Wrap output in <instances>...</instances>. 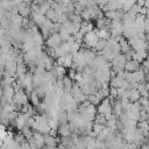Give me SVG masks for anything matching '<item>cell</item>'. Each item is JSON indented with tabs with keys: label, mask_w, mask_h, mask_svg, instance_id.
I'll use <instances>...</instances> for the list:
<instances>
[{
	"label": "cell",
	"mask_w": 149,
	"mask_h": 149,
	"mask_svg": "<svg viewBox=\"0 0 149 149\" xmlns=\"http://www.w3.org/2000/svg\"><path fill=\"white\" fill-rule=\"evenodd\" d=\"M77 112L80 114V116L86 120V121H92L94 120V116L95 114L98 113L97 112V107L95 105L93 104H90L88 106H83L81 104H78V108H77Z\"/></svg>",
	"instance_id": "6da1fadb"
},
{
	"label": "cell",
	"mask_w": 149,
	"mask_h": 149,
	"mask_svg": "<svg viewBox=\"0 0 149 149\" xmlns=\"http://www.w3.org/2000/svg\"><path fill=\"white\" fill-rule=\"evenodd\" d=\"M127 62V58L125 56V54L122 52H119L118 55H115V57L112 59V70L114 72H120V71H123L125 70V64Z\"/></svg>",
	"instance_id": "7a4b0ae2"
},
{
	"label": "cell",
	"mask_w": 149,
	"mask_h": 149,
	"mask_svg": "<svg viewBox=\"0 0 149 149\" xmlns=\"http://www.w3.org/2000/svg\"><path fill=\"white\" fill-rule=\"evenodd\" d=\"M99 40H100V37L98 36L97 31L93 29V30H91V31H88V33H86L84 35L83 43H84V47L90 48V49H93L97 45V43H98Z\"/></svg>",
	"instance_id": "3957f363"
},
{
	"label": "cell",
	"mask_w": 149,
	"mask_h": 149,
	"mask_svg": "<svg viewBox=\"0 0 149 149\" xmlns=\"http://www.w3.org/2000/svg\"><path fill=\"white\" fill-rule=\"evenodd\" d=\"M125 27L121 20H112L111 22V27H109V31H111V36H121L123 34Z\"/></svg>",
	"instance_id": "277c9868"
},
{
	"label": "cell",
	"mask_w": 149,
	"mask_h": 149,
	"mask_svg": "<svg viewBox=\"0 0 149 149\" xmlns=\"http://www.w3.org/2000/svg\"><path fill=\"white\" fill-rule=\"evenodd\" d=\"M62 43H63V41H62V38H61V36H59L58 33H52V34H50V35L47 37V40H45L47 47H48V48H51V49H56V48L59 47Z\"/></svg>",
	"instance_id": "5b68a950"
},
{
	"label": "cell",
	"mask_w": 149,
	"mask_h": 149,
	"mask_svg": "<svg viewBox=\"0 0 149 149\" xmlns=\"http://www.w3.org/2000/svg\"><path fill=\"white\" fill-rule=\"evenodd\" d=\"M97 112L100 113V114H104V115H107V114H111L113 113L112 112V104H111V99L107 97V98H104L100 104L98 105L97 107Z\"/></svg>",
	"instance_id": "8992f818"
},
{
	"label": "cell",
	"mask_w": 149,
	"mask_h": 149,
	"mask_svg": "<svg viewBox=\"0 0 149 149\" xmlns=\"http://www.w3.org/2000/svg\"><path fill=\"white\" fill-rule=\"evenodd\" d=\"M28 100H29V94L22 88V90H19V91L15 92L12 101L16 102V104H20V105H27Z\"/></svg>",
	"instance_id": "52a82bcc"
},
{
	"label": "cell",
	"mask_w": 149,
	"mask_h": 149,
	"mask_svg": "<svg viewBox=\"0 0 149 149\" xmlns=\"http://www.w3.org/2000/svg\"><path fill=\"white\" fill-rule=\"evenodd\" d=\"M56 64L58 65H62V66H65V68H71V64L73 62V55L71 52L64 55V56H59L56 58Z\"/></svg>",
	"instance_id": "ba28073f"
},
{
	"label": "cell",
	"mask_w": 149,
	"mask_h": 149,
	"mask_svg": "<svg viewBox=\"0 0 149 149\" xmlns=\"http://www.w3.org/2000/svg\"><path fill=\"white\" fill-rule=\"evenodd\" d=\"M141 69V63L137 62L136 59L132 58V59H128L125 64V70L128 71V72H134V71H137Z\"/></svg>",
	"instance_id": "9c48e42d"
},
{
	"label": "cell",
	"mask_w": 149,
	"mask_h": 149,
	"mask_svg": "<svg viewBox=\"0 0 149 149\" xmlns=\"http://www.w3.org/2000/svg\"><path fill=\"white\" fill-rule=\"evenodd\" d=\"M69 52H70V43H68V42H63L59 47H57L55 49V56H56V58L59 57V56H64V55H66Z\"/></svg>",
	"instance_id": "30bf717a"
},
{
	"label": "cell",
	"mask_w": 149,
	"mask_h": 149,
	"mask_svg": "<svg viewBox=\"0 0 149 149\" xmlns=\"http://www.w3.org/2000/svg\"><path fill=\"white\" fill-rule=\"evenodd\" d=\"M57 130H58V135L61 137L62 136H70L72 134V132L70 129L69 122H66V123H59L58 127H57Z\"/></svg>",
	"instance_id": "8fae6325"
},
{
	"label": "cell",
	"mask_w": 149,
	"mask_h": 149,
	"mask_svg": "<svg viewBox=\"0 0 149 149\" xmlns=\"http://www.w3.org/2000/svg\"><path fill=\"white\" fill-rule=\"evenodd\" d=\"M52 73L56 78H63L64 76H66L68 71H66V68L65 66H62V65H58V64H55V66L52 68Z\"/></svg>",
	"instance_id": "7c38bea8"
},
{
	"label": "cell",
	"mask_w": 149,
	"mask_h": 149,
	"mask_svg": "<svg viewBox=\"0 0 149 149\" xmlns=\"http://www.w3.org/2000/svg\"><path fill=\"white\" fill-rule=\"evenodd\" d=\"M44 147H47V148H55V147H57L56 136H52L50 134H44Z\"/></svg>",
	"instance_id": "4fadbf2b"
},
{
	"label": "cell",
	"mask_w": 149,
	"mask_h": 149,
	"mask_svg": "<svg viewBox=\"0 0 149 149\" xmlns=\"http://www.w3.org/2000/svg\"><path fill=\"white\" fill-rule=\"evenodd\" d=\"M33 137L35 140V143H36V147L37 148H43L44 147V134L43 133L37 132V130H34Z\"/></svg>",
	"instance_id": "5bb4252c"
},
{
	"label": "cell",
	"mask_w": 149,
	"mask_h": 149,
	"mask_svg": "<svg viewBox=\"0 0 149 149\" xmlns=\"http://www.w3.org/2000/svg\"><path fill=\"white\" fill-rule=\"evenodd\" d=\"M126 92H127V97H128V99L130 101H137L140 99V97H141V94H140V92H139V90L136 87H132V88L127 90Z\"/></svg>",
	"instance_id": "9a60e30c"
},
{
	"label": "cell",
	"mask_w": 149,
	"mask_h": 149,
	"mask_svg": "<svg viewBox=\"0 0 149 149\" xmlns=\"http://www.w3.org/2000/svg\"><path fill=\"white\" fill-rule=\"evenodd\" d=\"M14 94H15V90H14L13 85H8V86H5V87H3V97H5L9 102H12Z\"/></svg>",
	"instance_id": "2e32d148"
},
{
	"label": "cell",
	"mask_w": 149,
	"mask_h": 149,
	"mask_svg": "<svg viewBox=\"0 0 149 149\" xmlns=\"http://www.w3.org/2000/svg\"><path fill=\"white\" fill-rule=\"evenodd\" d=\"M94 29V26H93V23L91 22V21H83L81 22V24H80V29H79V31L81 33V34H86V33H88V31H91V30H93Z\"/></svg>",
	"instance_id": "e0dca14e"
},
{
	"label": "cell",
	"mask_w": 149,
	"mask_h": 149,
	"mask_svg": "<svg viewBox=\"0 0 149 149\" xmlns=\"http://www.w3.org/2000/svg\"><path fill=\"white\" fill-rule=\"evenodd\" d=\"M125 78H122V77H120V76H115V77H113V78H111V81H109V85L111 86H114V87H116V88H119V87H123V83H125Z\"/></svg>",
	"instance_id": "ac0fdd59"
},
{
	"label": "cell",
	"mask_w": 149,
	"mask_h": 149,
	"mask_svg": "<svg viewBox=\"0 0 149 149\" xmlns=\"http://www.w3.org/2000/svg\"><path fill=\"white\" fill-rule=\"evenodd\" d=\"M72 86H73V80L69 76H64L63 77V91L70 92Z\"/></svg>",
	"instance_id": "d6986e66"
},
{
	"label": "cell",
	"mask_w": 149,
	"mask_h": 149,
	"mask_svg": "<svg viewBox=\"0 0 149 149\" xmlns=\"http://www.w3.org/2000/svg\"><path fill=\"white\" fill-rule=\"evenodd\" d=\"M136 88L139 90V92H140L141 97H149V90L147 88V86H146V83H144V81L137 83Z\"/></svg>",
	"instance_id": "ffe728a7"
},
{
	"label": "cell",
	"mask_w": 149,
	"mask_h": 149,
	"mask_svg": "<svg viewBox=\"0 0 149 149\" xmlns=\"http://www.w3.org/2000/svg\"><path fill=\"white\" fill-rule=\"evenodd\" d=\"M58 34H59V36H61V38H62L63 42H66V41L70 38V36H71L70 31H69L65 27H63V26H61V28H59V30H58Z\"/></svg>",
	"instance_id": "44dd1931"
},
{
	"label": "cell",
	"mask_w": 149,
	"mask_h": 149,
	"mask_svg": "<svg viewBox=\"0 0 149 149\" xmlns=\"http://www.w3.org/2000/svg\"><path fill=\"white\" fill-rule=\"evenodd\" d=\"M95 31H97V34H98V36L100 37V38H104V40H108L109 37H111V31H109V29H106V28H102V29H94Z\"/></svg>",
	"instance_id": "7402d4cb"
},
{
	"label": "cell",
	"mask_w": 149,
	"mask_h": 149,
	"mask_svg": "<svg viewBox=\"0 0 149 149\" xmlns=\"http://www.w3.org/2000/svg\"><path fill=\"white\" fill-rule=\"evenodd\" d=\"M29 101H30L34 106H37V105L41 102V98L37 95V93L35 92V90L29 93Z\"/></svg>",
	"instance_id": "603a6c76"
},
{
	"label": "cell",
	"mask_w": 149,
	"mask_h": 149,
	"mask_svg": "<svg viewBox=\"0 0 149 149\" xmlns=\"http://www.w3.org/2000/svg\"><path fill=\"white\" fill-rule=\"evenodd\" d=\"M55 58H52L51 56H47V58H45V61H44V68H45V70L47 71H50V70H52V68L55 66V61H54Z\"/></svg>",
	"instance_id": "cb8c5ba5"
},
{
	"label": "cell",
	"mask_w": 149,
	"mask_h": 149,
	"mask_svg": "<svg viewBox=\"0 0 149 149\" xmlns=\"http://www.w3.org/2000/svg\"><path fill=\"white\" fill-rule=\"evenodd\" d=\"M20 132L23 134V136L26 137V140L31 139V137H33V135H34V130H33V128H30V127H28V126L23 127V128H22Z\"/></svg>",
	"instance_id": "d4e9b609"
},
{
	"label": "cell",
	"mask_w": 149,
	"mask_h": 149,
	"mask_svg": "<svg viewBox=\"0 0 149 149\" xmlns=\"http://www.w3.org/2000/svg\"><path fill=\"white\" fill-rule=\"evenodd\" d=\"M106 121H107L106 116L100 113H97L94 116V120H93L94 123H99V125H104V126H106Z\"/></svg>",
	"instance_id": "484cf974"
},
{
	"label": "cell",
	"mask_w": 149,
	"mask_h": 149,
	"mask_svg": "<svg viewBox=\"0 0 149 149\" xmlns=\"http://www.w3.org/2000/svg\"><path fill=\"white\" fill-rule=\"evenodd\" d=\"M44 15H45L47 19H49V20H51V21H54V22H57V13H56L55 9L50 8Z\"/></svg>",
	"instance_id": "4316f807"
},
{
	"label": "cell",
	"mask_w": 149,
	"mask_h": 149,
	"mask_svg": "<svg viewBox=\"0 0 149 149\" xmlns=\"http://www.w3.org/2000/svg\"><path fill=\"white\" fill-rule=\"evenodd\" d=\"M69 20L72 21V22H76V23H81L84 20L81 17L80 14L78 13H72V14H69Z\"/></svg>",
	"instance_id": "83f0119b"
},
{
	"label": "cell",
	"mask_w": 149,
	"mask_h": 149,
	"mask_svg": "<svg viewBox=\"0 0 149 149\" xmlns=\"http://www.w3.org/2000/svg\"><path fill=\"white\" fill-rule=\"evenodd\" d=\"M137 101L140 102V105L142 106L143 109H146V111L149 109V97H140V99Z\"/></svg>",
	"instance_id": "f1b7e54d"
},
{
	"label": "cell",
	"mask_w": 149,
	"mask_h": 149,
	"mask_svg": "<svg viewBox=\"0 0 149 149\" xmlns=\"http://www.w3.org/2000/svg\"><path fill=\"white\" fill-rule=\"evenodd\" d=\"M87 99H88V101H90L91 104H93V105H95V106H98V105L100 104V101H101V99L97 95V93H93V94L87 95Z\"/></svg>",
	"instance_id": "f546056e"
},
{
	"label": "cell",
	"mask_w": 149,
	"mask_h": 149,
	"mask_svg": "<svg viewBox=\"0 0 149 149\" xmlns=\"http://www.w3.org/2000/svg\"><path fill=\"white\" fill-rule=\"evenodd\" d=\"M106 45H107V40H104V38H100V40L98 41V43H97V45H95V47H94L93 49H94L95 51H98V52H99V51H101V50H102V49H104V48H105Z\"/></svg>",
	"instance_id": "4dcf8cb0"
},
{
	"label": "cell",
	"mask_w": 149,
	"mask_h": 149,
	"mask_svg": "<svg viewBox=\"0 0 149 149\" xmlns=\"http://www.w3.org/2000/svg\"><path fill=\"white\" fill-rule=\"evenodd\" d=\"M135 2H136V0H126L125 3L122 5V10H123V12H128V10H130Z\"/></svg>",
	"instance_id": "1f68e13d"
},
{
	"label": "cell",
	"mask_w": 149,
	"mask_h": 149,
	"mask_svg": "<svg viewBox=\"0 0 149 149\" xmlns=\"http://www.w3.org/2000/svg\"><path fill=\"white\" fill-rule=\"evenodd\" d=\"M80 48H81V43H79V42L74 41L72 44H70V52H71V54H74V52L79 51V50H80Z\"/></svg>",
	"instance_id": "d6a6232c"
},
{
	"label": "cell",
	"mask_w": 149,
	"mask_h": 149,
	"mask_svg": "<svg viewBox=\"0 0 149 149\" xmlns=\"http://www.w3.org/2000/svg\"><path fill=\"white\" fill-rule=\"evenodd\" d=\"M104 128H105V126L104 125H99V123H94L93 122V126H92V132H94L95 134H97V136L104 130Z\"/></svg>",
	"instance_id": "836d02e7"
},
{
	"label": "cell",
	"mask_w": 149,
	"mask_h": 149,
	"mask_svg": "<svg viewBox=\"0 0 149 149\" xmlns=\"http://www.w3.org/2000/svg\"><path fill=\"white\" fill-rule=\"evenodd\" d=\"M111 98H118V88L109 85V95Z\"/></svg>",
	"instance_id": "e575fe53"
},
{
	"label": "cell",
	"mask_w": 149,
	"mask_h": 149,
	"mask_svg": "<svg viewBox=\"0 0 149 149\" xmlns=\"http://www.w3.org/2000/svg\"><path fill=\"white\" fill-rule=\"evenodd\" d=\"M66 76H69L72 80H76V78H77V71L74 70V69H72V68H70V70L68 71V73H66Z\"/></svg>",
	"instance_id": "d590c367"
},
{
	"label": "cell",
	"mask_w": 149,
	"mask_h": 149,
	"mask_svg": "<svg viewBox=\"0 0 149 149\" xmlns=\"http://www.w3.org/2000/svg\"><path fill=\"white\" fill-rule=\"evenodd\" d=\"M149 119V113H148V111H146V109H141V112H140V120H148Z\"/></svg>",
	"instance_id": "8d00e7d4"
},
{
	"label": "cell",
	"mask_w": 149,
	"mask_h": 149,
	"mask_svg": "<svg viewBox=\"0 0 149 149\" xmlns=\"http://www.w3.org/2000/svg\"><path fill=\"white\" fill-rule=\"evenodd\" d=\"M136 3H137V5H140L141 7H143V6H144V3H146V0H136Z\"/></svg>",
	"instance_id": "74e56055"
},
{
	"label": "cell",
	"mask_w": 149,
	"mask_h": 149,
	"mask_svg": "<svg viewBox=\"0 0 149 149\" xmlns=\"http://www.w3.org/2000/svg\"><path fill=\"white\" fill-rule=\"evenodd\" d=\"M144 16H146V20H149V8H147V10H146V14H144Z\"/></svg>",
	"instance_id": "f35d334b"
}]
</instances>
